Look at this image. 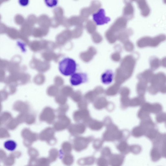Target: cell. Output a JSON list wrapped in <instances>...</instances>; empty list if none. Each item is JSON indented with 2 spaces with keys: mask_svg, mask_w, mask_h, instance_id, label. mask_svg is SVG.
Returning a JSON list of instances; mask_svg holds the SVG:
<instances>
[{
  "mask_svg": "<svg viewBox=\"0 0 166 166\" xmlns=\"http://www.w3.org/2000/svg\"><path fill=\"white\" fill-rule=\"evenodd\" d=\"M101 156L103 157L106 158L112 155L111 151L109 147H106L104 148L101 152Z\"/></svg>",
  "mask_w": 166,
  "mask_h": 166,
  "instance_id": "e0dca14e",
  "label": "cell"
},
{
  "mask_svg": "<svg viewBox=\"0 0 166 166\" xmlns=\"http://www.w3.org/2000/svg\"><path fill=\"white\" fill-rule=\"evenodd\" d=\"M58 1H45V4L50 7H53L56 6L58 4Z\"/></svg>",
  "mask_w": 166,
  "mask_h": 166,
  "instance_id": "d6986e66",
  "label": "cell"
},
{
  "mask_svg": "<svg viewBox=\"0 0 166 166\" xmlns=\"http://www.w3.org/2000/svg\"><path fill=\"white\" fill-rule=\"evenodd\" d=\"M50 163L48 158L42 157L38 160L36 166H50Z\"/></svg>",
  "mask_w": 166,
  "mask_h": 166,
  "instance_id": "5bb4252c",
  "label": "cell"
},
{
  "mask_svg": "<svg viewBox=\"0 0 166 166\" xmlns=\"http://www.w3.org/2000/svg\"><path fill=\"white\" fill-rule=\"evenodd\" d=\"M4 148L10 152L14 151L16 149L17 144L14 140H9L6 141L4 143Z\"/></svg>",
  "mask_w": 166,
  "mask_h": 166,
  "instance_id": "8fae6325",
  "label": "cell"
},
{
  "mask_svg": "<svg viewBox=\"0 0 166 166\" xmlns=\"http://www.w3.org/2000/svg\"><path fill=\"white\" fill-rule=\"evenodd\" d=\"M125 159L122 154H112L108 158L109 164L111 166H122Z\"/></svg>",
  "mask_w": 166,
  "mask_h": 166,
  "instance_id": "5b68a950",
  "label": "cell"
},
{
  "mask_svg": "<svg viewBox=\"0 0 166 166\" xmlns=\"http://www.w3.org/2000/svg\"><path fill=\"white\" fill-rule=\"evenodd\" d=\"M24 2V3H23L21 2V3H20L22 5H26L28 4L29 3V1H23Z\"/></svg>",
  "mask_w": 166,
  "mask_h": 166,
  "instance_id": "ffe728a7",
  "label": "cell"
},
{
  "mask_svg": "<svg viewBox=\"0 0 166 166\" xmlns=\"http://www.w3.org/2000/svg\"><path fill=\"white\" fill-rule=\"evenodd\" d=\"M60 156V152L57 149L52 148L49 152L48 158L50 163L56 161Z\"/></svg>",
  "mask_w": 166,
  "mask_h": 166,
  "instance_id": "7c38bea8",
  "label": "cell"
},
{
  "mask_svg": "<svg viewBox=\"0 0 166 166\" xmlns=\"http://www.w3.org/2000/svg\"><path fill=\"white\" fill-rule=\"evenodd\" d=\"M152 160L154 162L159 160L162 156L160 151L157 148L153 147L151 152Z\"/></svg>",
  "mask_w": 166,
  "mask_h": 166,
  "instance_id": "4fadbf2b",
  "label": "cell"
},
{
  "mask_svg": "<svg viewBox=\"0 0 166 166\" xmlns=\"http://www.w3.org/2000/svg\"><path fill=\"white\" fill-rule=\"evenodd\" d=\"M91 140L83 138H79L73 141V149L77 152H80L86 149Z\"/></svg>",
  "mask_w": 166,
  "mask_h": 166,
  "instance_id": "277c9868",
  "label": "cell"
},
{
  "mask_svg": "<svg viewBox=\"0 0 166 166\" xmlns=\"http://www.w3.org/2000/svg\"><path fill=\"white\" fill-rule=\"evenodd\" d=\"M94 21L96 25H102L108 23L111 20L110 18L106 16L105 10L101 8L93 15Z\"/></svg>",
  "mask_w": 166,
  "mask_h": 166,
  "instance_id": "3957f363",
  "label": "cell"
},
{
  "mask_svg": "<svg viewBox=\"0 0 166 166\" xmlns=\"http://www.w3.org/2000/svg\"><path fill=\"white\" fill-rule=\"evenodd\" d=\"M59 68L62 75L68 76H71L75 73L77 65L74 60L70 58H65L60 62Z\"/></svg>",
  "mask_w": 166,
  "mask_h": 166,
  "instance_id": "6da1fadb",
  "label": "cell"
},
{
  "mask_svg": "<svg viewBox=\"0 0 166 166\" xmlns=\"http://www.w3.org/2000/svg\"><path fill=\"white\" fill-rule=\"evenodd\" d=\"M114 73L112 70H108L104 72L101 76V80L104 84L108 85L113 81Z\"/></svg>",
  "mask_w": 166,
  "mask_h": 166,
  "instance_id": "52a82bcc",
  "label": "cell"
},
{
  "mask_svg": "<svg viewBox=\"0 0 166 166\" xmlns=\"http://www.w3.org/2000/svg\"><path fill=\"white\" fill-rule=\"evenodd\" d=\"M117 149L123 155L128 154L130 152V146L125 142H122L117 146Z\"/></svg>",
  "mask_w": 166,
  "mask_h": 166,
  "instance_id": "30bf717a",
  "label": "cell"
},
{
  "mask_svg": "<svg viewBox=\"0 0 166 166\" xmlns=\"http://www.w3.org/2000/svg\"><path fill=\"white\" fill-rule=\"evenodd\" d=\"M73 149L72 144L69 142L63 143L61 146L60 152V156L64 154L70 153Z\"/></svg>",
  "mask_w": 166,
  "mask_h": 166,
  "instance_id": "9c48e42d",
  "label": "cell"
},
{
  "mask_svg": "<svg viewBox=\"0 0 166 166\" xmlns=\"http://www.w3.org/2000/svg\"><path fill=\"white\" fill-rule=\"evenodd\" d=\"M142 150L140 146L138 145H133L130 146V152L135 154L139 153Z\"/></svg>",
  "mask_w": 166,
  "mask_h": 166,
  "instance_id": "2e32d148",
  "label": "cell"
},
{
  "mask_svg": "<svg viewBox=\"0 0 166 166\" xmlns=\"http://www.w3.org/2000/svg\"><path fill=\"white\" fill-rule=\"evenodd\" d=\"M63 164L66 166H71L75 161L73 156L70 153L63 154L60 156Z\"/></svg>",
  "mask_w": 166,
  "mask_h": 166,
  "instance_id": "ba28073f",
  "label": "cell"
},
{
  "mask_svg": "<svg viewBox=\"0 0 166 166\" xmlns=\"http://www.w3.org/2000/svg\"><path fill=\"white\" fill-rule=\"evenodd\" d=\"M103 143L102 141H96L94 143L93 147L95 150L98 151L102 148Z\"/></svg>",
  "mask_w": 166,
  "mask_h": 166,
  "instance_id": "ac0fdd59",
  "label": "cell"
},
{
  "mask_svg": "<svg viewBox=\"0 0 166 166\" xmlns=\"http://www.w3.org/2000/svg\"><path fill=\"white\" fill-rule=\"evenodd\" d=\"M96 161L94 156H89L79 159L78 160L77 163L80 166H90L94 164Z\"/></svg>",
  "mask_w": 166,
  "mask_h": 166,
  "instance_id": "8992f818",
  "label": "cell"
},
{
  "mask_svg": "<svg viewBox=\"0 0 166 166\" xmlns=\"http://www.w3.org/2000/svg\"><path fill=\"white\" fill-rule=\"evenodd\" d=\"M98 166H108V161L106 158L101 156L96 161Z\"/></svg>",
  "mask_w": 166,
  "mask_h": 166,
  "instance_id": "9a60e30c",
  "label": "cell"
},
{
  "mask_svg": "<svg viewBox=\"0 0 166 166\" xmlns=\"http://www.w3.org/2000/svg\"><path fill=\"white\" fill-rule=\"evenodd\" d=\"M88 80V77L86 73L77 72L71 76L70 82L72 86H77L86 82Z\"/></svg>",
  "mask_w": 166,
  "mask_h": 166,
  "instance_id": "7a4b0ae2",
  "label": "cell"
}]
</instances>
